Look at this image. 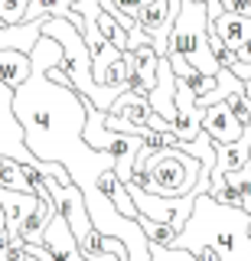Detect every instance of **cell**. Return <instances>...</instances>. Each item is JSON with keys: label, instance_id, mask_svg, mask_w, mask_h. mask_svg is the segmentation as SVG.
Here are the masks:
<instances>
[{"label": "cell", "instance_id": "6da1fadb", "mask_svg": "<svg viewBox=\"0 0 251 261\" xmlns=\"http://www.w3.org/2000/svg\"><path fill=\"white\" fill-rule=\"evenodd\" d=\"M176 248L192 251L196 261H251V212L199 193L192 216L176 235Z\"/></svg>", "mask_w": 251, "mask_h": 261}, {"label": "cell", "instance_id": "7a4b0ae2", "mask_svg": "<svg viewBox=\"0 0 251 261\" xmlns=\"http://www.w3.org/2000/svg\"><path fill=\"white\" fill-rule=\"evenodd\" d=\"M199 176H202V160L192 157L183 144L157 147V150L144 144L131 170V183L157 196H199L196 190Z\"/></svg>", "mask_w": 251, "mask_h": 261}, {"label": "cell", "instance_id": "3957f363", "mask_svg": "<svg viewBox=\"0 0 251 261\" xmlns=\"http://www.w3.org/2000/svg\"><path fill=\"white\" fill-rule=\"evenodd\" d=\"M43 33L52 36V39H59V46H62V69L72 75L78 92L88 95L92 105H98L101 111H108L111 105H115V98L121 92H127L124 85H98V82H95L92 49H88L82 30H78L69 16H43Z\"/></svg>", "mask_w": 251, "mask_h": 261}, {"label": "cell", "instance_id": "277c9868", "mask_svg": "<svg viewBox=\"0 0 251 261\" xmlns=\"http://www.w3.org/2000/svg\"><path fill=\"white\" fill-rule=\"evenodd\" d=\"M170 53L186 56L192 69L206 72V75H218V72H222V65H218L215 53H212V39H209V7H206V0H183L176 27L170 33Z\"/></svg>", "mask_w": 251, "mask_h": 261}, {"label": "cell", "instance_id": "5b68a950", "mask_svg": "<svg viewBox=\"0 0 251 261\" xmlns=\"http://www.w3.org/2000/svg\"><path fill=\"white\" fill-rule=\"evenodd\" d=\"M127 190L134 196L137 216H150L157 222H173V225H180V232H183L186 219L192 216V206H196V196H157L134 183H127Z\"/></svg>", "mask_w": 251, "mask_h": 261}, {"label": "cell", "instance_id": "8992f818", "mask_svg": "<svg viewBox=\"0 0 251 261\" xmlns=\"http://www.w3.org/2000/svg\"><path fill=\"white\" fill-rule=\"evenodd\" d=\"M13 88L0 79V157H13L20 163L33 160V150L26 147V134H23V124L13 111Z\"/></svg>", "mask_w": 251, "mask_h": 261}, {"label": "cell", "instance_id": "52a82bcc", "mask_svg": "<svg viewBox=\"0 0 251 261\" xmlns=\"http://www.w3.org/2000/svg\"><path fill=\"white\" fill-rule=\"evenodd\" d=\"M124 62L131 69V88L141 95H150V88L157 85V75H160V53L147 46H137V49H124Z\"/></svg>", "mask_w": 251, "mask_h": 261}, {"label": "cell", "instance_id": "ba28073f", "mask_svg": "<svg viewBox=\"0 0 251 261\" xmlns=\"http://www.w3.org/2000/svg\"><path fill=\"white\" fill-rule=\"evenodd\" d=\"M43 245L52 251V261H92L82 251V245H78L75 232H72L69 219L62 216V212L52 216V222H49V228H46V235H43Z\"/></svg>", "mask_w": 251, "mask_h": 261}, {"label": "cell", "instance_id": "9c48e42d", "mask_svg": "<svg viewBox=\"0 0 251 261\" xmlns=\"http://www.w3.org/2000/svg\"><path fill=\"white\" fill-rule=\"evenodd\" d=\"M202 111L196 95L189 92V88L183 85L180 79H176V114H173V130L180 134V141H196V137L202 134Z\"/></svg>", "mask_w": 251, "mask_h": 261}, {"label": "cell", "instance_id": "30bf717a", "mask_svg": "<svg viewBox=\"0 0 251 261\" xmlns=\"http://www.w3.org/2000/svg\"><path fill=\"white\" fill-rule=\"evenodd\" d=\"M202 130H209L215 144H232L245 134V124L235 118L229 101H218V105H209L206 114H202Z\"/></svg>", "mask_w": 251, "mask_h": 261}, {"label": "cell", "instance_id": "8fae6325", "mask_svg": "<svg viewBox=\"0 0 251 261\" xmlns=\"http://www.w3.org/2000/svg\"><path fill=\"white\" fill-rule=\"evenodd\" d=\"M251 163V124L245 127V134L232 144H218L215 147V170H212V183H218L225 173L245 170Z\"/></svg>", "mask_w": 251, "mask_h": 261}, {"label": "cell", "instance_id": "7c38bea8", "mask_svg": "<svg viewBox=\"0 0 251 261\" xmlns=\"http://www.w3.org/2000/svg\"><path fill=\"white\" fill-rule=\"evenodd\" d=\"M108 111H111V114H118V118H124V121H134V124H141V127H147V124H150V118H153V105H150V98H147V95H141V92H134V88L121 92Z\"/></svg>", "mask_w": 251, "mask_h": 261}, {"label": "cell", "instance_id": "4fadbf2b", "mask_svg": "<svg viewBox=\"0 0 251 261\" xmlns=\"http://www.w3.org/2000/svg\"><path fill=\"white\" fill-rule=\"evenodd\" d=\"M30 72H33L30 53H23V49H0V79H4L13 92L30 79Z\"/></svg>", "mask_w": 251, "mask_h": 261}, {"label": "cell", "instance_id": "5bb4252c", "mask_svg": "<svg viewBox=\"0 0 251 261\" xmlns=\"http://www.w3.org/2000/svg\"><path fill=\"white\" fill-rule=\"evenodd\" d=\"M209 27L215 30V36L222 39L225 46H232V49H238L245 39L251 36V16H241V13H229L225 10L218 20H212Z\"/></svg>", "mask_w": 251, "mask_h": 261}, {"label": "cell", "instance_id": "9a60e30c", "mask_svg": "<svg viewBox=\"0 0 251 261\" xmlns=\"http://www.w3.org/2000/svg\"><path fill=\"white\" fill-rule=\"evenodd\" d=\"M98 186H101V193L108 196L115 206L124 212V216H131V219H137V206H134V196H131V190H127V183L121 179L115 170H108V173H101V179H98Z\"/></svg>", "mask_w": 251, "mask_h": 261}, {"label": "cell", "instance_id": "2e32d148", "mask_svg": "<svg viewBox=\"0 0 251 261\" xmlns=\"http://www.w3.org/2000/svg\"><path fill=\"white\" fill-rule=\"evenodd\" d=\"M137 222H141V228L147 232L150 245H163V248H173V245H176L180 225H173V222H157V219H150V216H137Z\"/></svg>", "mask_w": 251, "mask_h": 261}, {"label": "cell", "instance_id": "e0dca14e", "mask_svg": "<svg viewBox=\"0 0 251 261\" xmlns=\"http://www.w3.org/2000/svg\"><path fill=\"white\" fill-rule=\"evenodd\" d=\"M0 20L10 27L30 23V0H0Z\"/></svg>", "mask_w": 251, "mask_h": 261}, {"label": "cell", "instance_id": "ac0fdd59", "mask_svg": "<svg viewBox=\"0 0 251 261\" xmlns=\"http://www.w3.org/2000/svg\"><path fill=\"white\" fill-rule=\"evenodd\" d=\"M215 79H218V75H206V72L192 69L189 75H183L180 82H183V85L189 88V92L196 95V98H202V95H209V92H212V88H215Z\"/></svg>", "mask_w": 251, "mask_h": 261}, {"label": "cell", "instance_id": "d6986e66", "mask_svg": "<svg viewBox=\"0 0 251 261\" xmlns=\"http://www.w3.org/2000/svg\"><path fill=\"white\" fill-rule=\"evenodd\" d=\"M225 179L238 186L241 202H245V209L251 212V167H245V170H235V173H225Z\"/></svg>", "mask_w": 251, "mask_h": 261}, {"label": "cell", "instance_id": "ffe728a7", "mask_svg": "<svg viewBox=\"0 0 251 261\" xmlns=\"http://www.w3.org/2000/svg\"><path fill=\"white\" fill-rule=\"evenodd\" d=\"M225 101H229V108L235 111V118L241 121V124H251V111H248V98H245V92H235V95H229L225 98Z\"/></svg>", "mask_w": 251, "mask_h": 261}, {"label": "cell", "instance_id": "44dd1931", "mask_svg": "<svg viewBox=\"0 0 251 261\" xmlns=\"http://www.w3.org/2000/svg\"><path fill=\"white\" fill-rule=\"evenodd\" d=\"M232 72H235L241 82H245V95L251 98V62H241V59H238V62L232 65Z\"/></svg>", "mask_w": 251, "mask_h": 261}, {"label": "cell", "instance_id": "7402d4cb", "mask_svg": "<svg viewBox=\"0 0 251 261\" xmlns=\"http://www.w3.org/2000/svg\"><path fill=\"white\" fill-rule=\"evenodd\" d=\"M115 4H118V7H121V10H124L127 16H134V20H137V13H141L144 0H115Z\"/></svg>", "mask_w": 251, "mask_h": 261}, {"label": "cell", "instance_id": "603a6c76", "mask_svg": "<svg viewBox=\"0 0 251 261\" xmlns=\"http://www.w3.org/2000/svg\"><path fill=\"white\" fill-rule=\"evenodd\" d=\"M235 53H238V59H241V62H251V36H248L238 49H235Z\"/></svg>", "mask_w": 251, "mask_h": 261}, {"label": "cell", "instance_id": "cb8c5ba5", "mask_svg": "<svg viewBox=\"0 0 251 261\" xmlns=\"http://www.w3.org/2000/svg\"><path fill=\"white\" fill-rule=\"evenodd\" d=\"M23 261H39V258H36V255H26V258H23Z\"/></svg>", "mask_w": 251, "mask_h": 261}, {"label": "cell", "instance_id": "d4e9b609", "mask_svg": "<svg viewBox=\"0 0 251 261\" xmlns=\"http://www.w3.org/2000/svg\"><path fill=\"white\" fill-rule=\"evenodd\" d=\"M248 167H251V163H248Z\"/></svg>", "mask_w": 251, "mask_h": 261}]
</instances>
